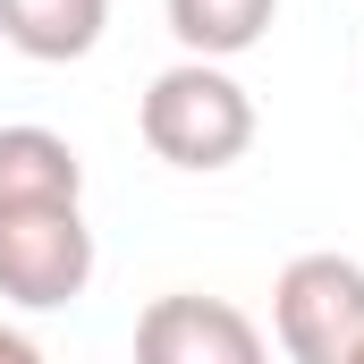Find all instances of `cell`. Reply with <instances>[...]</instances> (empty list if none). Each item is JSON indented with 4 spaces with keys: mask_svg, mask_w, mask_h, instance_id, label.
Listing matches in <instances>:
<instances>
[{
    "mask_svg": "<svg viewBox=\"0 0 364 364\" xmlns=\"http://www.w3.org/2000/svg\"><path fill=\"white\" fill-rule=\"evenodd\" d=\"M161 9H170V34L186 60H220V68L255 51L279 17V0H161Z\"/></svg>",
    "mask_w": 364,
    "mask_h": 364,
    "instance_id": "cell-7",
    "label": "cell"
},
{
    "mask_svg": "<svg viewBox=\"0 0 364 364\" xmlns=\"http://www.w3.org/2000/svg\"><path fill=\"white\" fill-rule=\"evenodd\" d=\"M136 127H144L153 161H170V170H229L255 144V93L220 60H178L144 85Z\"/></svg>",
    "mask_w": 364,
    "mask_h": 364,
    "instance_id": "cell-1",
    "label": "cell"
},
{
    "mask_svg": "<svg viewBox=\"0 0 364 364\" xmlns=\"http://www.w3.org/2000/svg\"><path fill=\"white\" fill-rule=\"evenodd\" d=\"M26 203H85V161L51 127H0V212Z\"/></svg>",
    "mask_w": 364,
    "mask_h": 364,
    "instance_id": "cell-5",
    "label": "cell"
},
{
    "mask_svg": "<svg viewBox=\"0 0 364 364\" xmlns=\"http://www.w3.org/2000/svg\"><path fill=\"white\" fill-rule=\"evenodd\" d=\"M0 364H51V356H43L26 331H9V322H0Z\"/></svg>",
    "mask_w": 364,
    "mask_h": 364,
    "instance_id": "cell-8",
    "label": "cell"
},
{
    "mask_svg": "<svg viewBox=\"0 0 364 364\" xmlns=\"http://www.w3.org/2000/svg\"><path fill=\"white\" fill-rule=\"evenodd\" d=\"M85 279H93V229L77 203L0 212V305L60 314V305L85 296Z\"/></svg>",
    "mask_w": 364,
    "mask_h": 364,
    "instance_id": "cell-3",
    "label": "cell"
},
{
    "mask_svg": "<svg viewBox=\"0 0 364 364\" xmlns=\"http://www.w3.org/2000/svg\"><path fill=\"white\" fill-rule=\"evenodd\" d=\"M348 364H364V348H356V356H348Z\"/></svg>",
    "mask_w": 364,
    "mask_h": 364,
    "instance_id": "cell-9",
    "label": "cell"
},
{
    "mask_svg": "<svg viewBox=\"0 0 364 364\" xmlns=\"http://www.w3.org/2000/svg\"><path fill=\"white\" fill-rule=\"evenodd\" d=\"M272 339L288 364H348L364 348V263L296 255L272 288Z\"/></svg>",
    "mask_w": 364,
    "mask_h": 364,
    "instance_id": "cell-2",
    "label": "cell"
},
{
    "mask_svg": "<svg viewBox=\"0 0 364 364\" xmlns=\"http://www.w3.org/2000/svg\"><path fill=\"white\" fill-rule=\"evenodd\" d=\"M110 26V0H0V43L43 60V68H68L85 60Z\"/></svg>",
    "mask_w": 364,
    "mask_h": 364,
    "instance_id": "cell-6",
    "label": "cell"
},
{
    "mask_svg": "<svg viewBox=\"0 0 364 364\" xmlns=\"http://www.w3.org/2000/svg\"><path fill=\"white\" fill-rule=\"evenodd\" d=\"M136 364H272V348L229 296L178 288L136 314Z\"/></svg>",
    "mask_w": 364,
    "mask_h": 364,
    "instance_id": "cell-4",
    "label": "cell"
}]
</instances>
